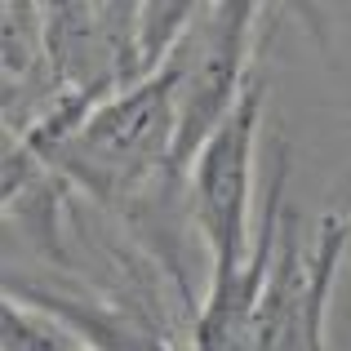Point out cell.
Returning a JSON list of instances; mask_svg holds the SVG:
<instances>
[{"mask_svg":"<svg viewBox=\"0 0 351 351\" xmlns=\"http://www.w3.org/2000/svg\"><path fill=\"white\" fill-rule=\"evenodd\" d=\"M263 5L254 0H218L205 5L182 45L169 53L173 76V156L169 178L191 173L196 156L218 134L232 107L245 94V80L254 71V27Z\"/></svg>","mask_w":351,"mask_h":351,"instance_id":"1","label":"cell"},{"mask_svg":"<svg viewBox=\"0 0 351 351\" xmlns=\"http://www.w3.org/2000/svg\"><path fill=\"white\" fill-rule=\"evenodd\" d=\"M173 156V76L160 67L143 85L116 94L80 125L49 173L80 182L89 196H134L147 178L169 173Z\"/></svg>","mask_w":351,"mask_h":351,"instance_id":"2","label":"cell"},{"mask_svg":"<svg viewBox=\"0 0 351 351\" xmlns=\"http://www.w3.org/2000/svg\"><path fill=\"white\" fill-rule=\"evenodd\" d=\"M302 232H307L302 214L285 200L276 263L267 276L263 302H258L254 351H329L325 320L338 285V267L351 245V214L329 209L311 240Z\"/></svg>","mask_w":351,"mask_h":351,"instance_id":"3","label":"cell"},{"mask_svg":"<svg viewBox=\"0 0 351 351\" xmlns=\"http://www.w3.org/2000/svg\"><path fill=\"white\" fill-rule=\"evenodd\" d=\"M271 89V71L258 49L254 71L245 80V94L232 107V116L218 125V134L205 143V152L191 165V214L209 245V271H236L254 249L249 232V205H254V147L263 125V103Z\"/></svg>","mask_w":351,"mask_h":351,"instance_id":"4","label":"cell"},{"mask_svg":"<svg viewBox=\"0 0 351 351\" xmlns=\"http://www.w3.org/2000/svg\"><path fill=\"white\" fill-rule=\"evenodd\" d=\"M143 80L138 5H45V107L71 98L98 112Z\"/></svg>","mask_w":351,"mask_h":351,"instance_id":"5","label":"cell"},{"mask_svg":"<svg viewBox=\"0 0 351 351\" xmlns=\"http://www.w3.org/2000/svg\"><path fill=\"white\" fill-rule=\"evenodd\" d=\"M9 302L53 320V325H62L85 351H173L156 329H147L129 311H112L103 302L76 298V293L49 289V285L9 280Z\"/></svg>","mask_w":351,"mask_h":351,"instance_id":"6","label":"cell"},{"mask_svg":"<svg viewBox=\"0 0 351 351\" xmlns=\"http://www.w3.org/2000/svg\"><path fill=\"white\" fill-rule=\"evenodd\" d=\"M200 9L205 5H191V0H152V5H138V62H143V76H156L169 62V53L182 45V36L191 32Z\"/></svg>","mask_w":351,"mask_h":351,"instance_id":"7","label":"cell"},{"mask_svg":"<svg viewBox=\"0 0 351 351\" xmlns=\"http://www.w3.org/2000/svg\"><path fill=\"white\" fill-rule=\"evenodd\" d=\"M0 351H85V347L62 325L18 307V302H5V311H0Z\"/></svg>","mask_w":351,"mask_h":351,"instance_id":"8","label":"cell"},{"mask_svg":"<svg viewBox=\"0 0 351 351\" xmlns=\"http://www.w3.org/2000/svg\"><path fill=\"white\" fill-rule=\"evenodd\" d=\"M334 214H351V173L334 187Z\"/></svg>","mask_w":351,"mask_h":351,"instance_id":"9","label":"cell"}]
</instances>
